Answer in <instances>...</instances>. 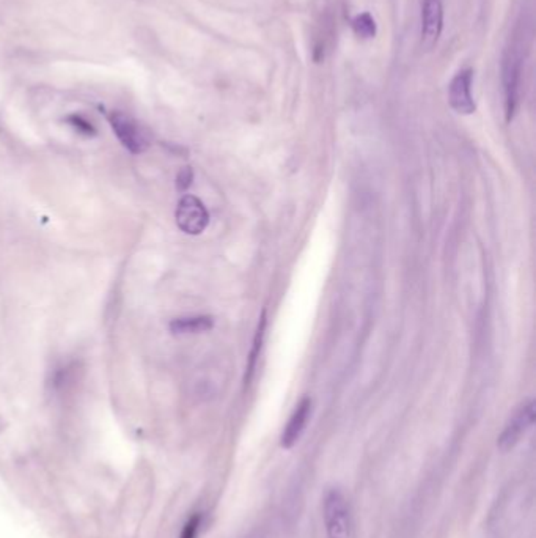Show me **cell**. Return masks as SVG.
Wrapping results in <instances>:
<instances>
[{"mask_svg": "<svg viewBox=\"0 0 536 538\" xmlns=\"http://www.w3.org/2000/svg\"><path fill=\"white\" fill-rule=\"evenodd\" d=\"M523 67H524V41L521 37H514L506 46L502 58V84H504L505 113L508 121H512L514 113L518 111Z\"/></svg>", "mask_w": 536, "mask_h": 538, "instance_id": "cell-1", "label": "cell"}, {"mask_svg": "<svg viewBox=\"0 0 536 538\" xmlns=\"http://www.w3.org/2000/svg\"><path fill=\"white\" fill-rule=\"evenodd\" d=\"M325 525L327 538H351L353 520L350 504L340 489H329L326 493Z\"/></svg>", "mask_w": 536, "mask_h": 538, "instance_id": "cell-2", "label": "cell"}, {"mask_svg": "<svg viewBox=\"0 0 536 538\" xmlns=\"http://www.w3.org/2000/svg\"><path fill=\"white\" fill-rule=\"evenodd\" d=\"M109 123L112 126L113 132L119 138L120 142L134 155L144 153L148 148V145H150L148 134L138 121L132 119L131 115L112 112L109 115Z\"/></svg>", "mask_w": 536, "mask_h": 538, "instance_id": "cell-3", "label": "cell"}, {"mask_svg": "<svg viewBox=\"0 0 536 538\" xmlns=\"http://www.w3.org/2000/svg\"><path fill=\"white\" fill-rule=\"evenodd\" d=\"M176 224L187 235H200L210 224V214L197 197L184 195L176 208Z\"/></svg>", "mask_w": 536, "mask_h": 538, "instance_id": "cell-4", "label": "cell"}, {"mask_svg": "<svg viewBox=\"0 0 536 538\" xmlns=\"http://www.w3.org/2000/svg\"><path fill=\"white\" fill-rule=\"evenodd\" d=\"M533 422H535V403L531 400L519 408L518 411L513 414L512 419L508 420V424L499 436V443H497L500 449L505 452L513 449L524 436L527 430L533 426Z\"/></svg>", "mask_w": 536, "mask_h": 538, "instance_id": "cell-5", "label": "cell"}, {"mask_svg": "<svg viewBox=\"0 0 536 538\" xmlns=\"http://www.w3.org/2000/svg\"><path fill=\"white\" fill-rule=\"evenodd\" d=\"M443 29L442 0H424L422 4V46L431 50L436 46Z\"/></svg>", "mask_w": 536, "mask_h": 538, "instance_id": "cell-6", "label": "cell"}, {"mask_svg": "<svg viewBox=\"0 0 536 538\" xmlns=\"http://www.w3.org/2000/svg\"><path fill=\"white\" fill-rule=\"evenodd\" d=\"M450 106L455 112L470 115L475 112V101L472 98V69H461L450 82Z\"/></svg>", "mask_w": 536, "mask_h": 538, "instance_id": "cell-7", "label": "cell"}, {"mask_svg": "<svg viewBox=\"0 0 536 538\" xmlns=\"http://www.w3.org/2000/svg\"><path fill=\"white\" fill-rule=\"evenodd\" d=\"M310 411H312V400L308 397H306L296 407L294 413L291 414V417L288 420L285 430L281 433V447L291 449L299 441L300 435L306 430L307 422H308V417H310Z\"/></svg>", "mask_w": 536, "mask_h": 538, "instance_id": "cell-8", "label": "cell"}, {"mask_svg": "<svg viewBox=\"0 0 536 538\" xmlns=\"http://www.w3.org/2000/svg\"><path fill=\"white\" fill-rule=\"evenodd\" d=\"M214 321L211 317H186L176 318L170 323V331L174 334H200V332L211 331Z\"/></svg>", "mask_w": 536, "mask_h": 538, "instance_id": "cell-9", "label": "cell"}, {"mask_svg": "<svg viewBox=\"0 0 536 538\" xmlns=\"http://www.w3.org/2000/svg\"><path fill=\"white\" fill-rule=\"evenodd\" d=\"M264 327H266V312H263L262 318H260V325L256 329L255 340H254V348L250 351L249 363H247V372H246V386L250 384L254 380V373H255L256 361L260 357V351H262L263 338H264Z\"/></svg>", "mask_w": 536, "mask_h": 538, "instance_id": "cell-10", "label": "cell"}, {"mask_svg": "<svg viewBox=\"0 0 536 538\" xmlns=\"http://www.w3.org/2000/svg\"><path fill=\"white\" fill-rule=\"evenodd\" d=\"M353 29L359 37L370 40V38H374V35H376V21L370 13H362V14H357L356 18L353 19Z\"/></svg>", "mask_w": 536, "mask_h": 538, "instance_id": "cell-11", "label": "cell"}, {"mask_svg": "<svg viewBox=\"0 0 536 538\" xmlns=\"http://www.w3.org/2000/svg\"><path fill=\"white\" fill-rule=\"evenodd\" d=\"M201 525H203V514H193L183 527L180 538H199Z\"/></svg>", "mask_w": 536, "mask_h": 538, "instance_id": "cell-12", "label": "cell"}, {"mask_svg": "<svg viewBox=\"0 0 536 538\" xmlns=\"http://www.w3.org/2000/svg\"><path fill=\"white\" fill-rule=\"evenodd\" d=\"M68 123L75 128L76 131L81 132L84 136H94V132H96L92 123H88L87 120L82 119L79 115L68 117Z\"/></svg>", "mask_w": 536, "mask_h": 538, "instance_id": "cell-13", "label": "cell"}, {"mask_svg": "<svg viewBox=\"0 0 536 538\" xmlns=\"http://www.w3.org/2000/svg\"><path fill=\"white\" fill-rule=\"evenodd\" d=\"M192 178L193 175L191 167L181 169L180 174L176 176V188L180 189V191H186L192 184Z\"/></svg>", "mask_w": 536, "mask_h": 538, "instance_id": "cell-14", "label": "cell"}]
</instances>
